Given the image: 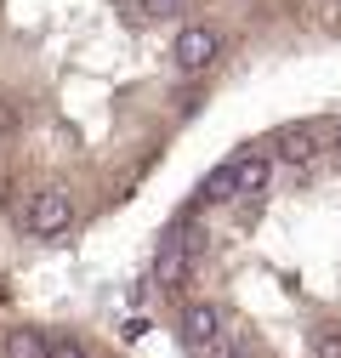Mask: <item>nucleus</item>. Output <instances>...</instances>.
Segmentation results:
<instances>
[{"label": "nucleus", "instance_id": "obj_5", "mask_svg": "<svg viewBox=\"0 0 341 358\" xmlns=\"http://www.w3.org/2000/svg\"><path fill=\"white\" fill-rule=\"evenodd\" d=\"M324 148L330 143L319 137V125H279L273 131V159H284V165H319Z\"/></svg>", "mask_w": 341, "mask_h": 358}, {"label": "nucleus", "instance_id": "obj_8", "mask_svg": "<svg viewBox=\"0 0 341 358\" xmlns=\"http://www.w3.org/2000/svg\"><path fill=\"white\" fill-rule=\"evenodd\" d=\"M199 358H256V347H250V336H245V330H228V324H222V336L210 341Z\"/></svg>", "mask_w": 341, "mask_h": 358}, {"label": "nucleus", "instance_id": "obj_9", "mask_svg": "<svg viewBox=\"0 0 341 358\" xmlns=\"http://www.w3.org/2000/svg\"><path fill=\"white\" fill-rule=\"evenodd\" d=\"M307 358H341V324H319L307 336Z\"/></svg>", "mask_w": 341, "mask_h": 358}, {"label": "nucleus", "instance_id": "obj_1", "mask_svg": "<svg viewBox=\"0 0 341 358\" xmlns=\"http://www.w3.org/2000/svg\"><path fill=\"white\" fill-rule=\"evenodd\" d=\"M74 228V199L63 188H34L29 205H23V234L29 239H57Z\"/></svg>", "mask_w": 341, "mask_h": 358}, {"label": "nucleus", "instance_id": "obj_14", "mask_svg": "<svg viewBox=\"0 0 341 358\" xmlns=\"http://www.w3.org/2000/svg\"><path fill=\"white\" fill-rule=\"evenodd\" d=\"M330 6H335V12H341V0H330Z\"/></svg>", "mask_w": 341, "mask_h": 358}, {"label": "nucleus", "instance_id": "obj_2", "mask_svg": "<svg viewBox=\"0 0 341 358\" xmlns=\"http://www.w3.org/2000/svg\"><path fill=\"white\" fill-rule=\"evenodd\" d=\"M222 57V34L210 29V23H182L177 40H170V63H177L182 74H205V69H217Z\"/></svg>", "mask_w": 341, "mask_h": 358}, {"label": "nucleus", "instance_id": "obj_4", "mask_svg": "<svg viewBox=\"0 0 341 358\" xmlns=\"http://www.w3.org/2000/svg\"><path fill=\"white\" fill-rule=\"evenodd\" d=\"M222 324H228V319H222V307H217V301H188V307L177 313V341L199 358L210 341L222 336Z\"/></svg>", "mask_w": 341, "mask_h": 358}, {"label": "nucleus", "instance_id": "obj_7", "mask_svg": "<svg viewBox=\"0 0 341 358\" xmlns=\"http://www.w3.org/2000/svg\"><path fill=\"white\" fill-rule=\"evenodd\" d=\"M0 358H46V330H34V324L6 330V341H0Z\"/></svg>", "mask_w": 341, "mask_h": 358}, {"label": "nucleus", "instance_id": "obj_10", "mask_svg": "<svg viewBox=\"0 0 341 358\" xmlns=\"http://www.w3.org/2000/svg\"><path fill=\"white\" fill-rule=\"evenodd\" d=\"M46 358H92V347L80 336H57V341H46Z\"/></svg>", "mask_w": 341, "mask_h": 358}, {"label": "nucleus", "instance_id": "obj_6", "mask_svg": "<svg viewBox=\"0 0 341 358\" xmlns=\"http://www.w3.org/2000/svg\"><path fill=\"white\" fill-rule=\"evenodd\" d=\"M228 182H233V199H262L273 188V159L268 154H239L228 165Z\"/></svg>", "mask_w": 341, "mask_h": 358}, {"label": "nucleus", "instance_id": "obj_11", "mask_svg": "<svg viewBox=\"0 0 341 358\" xmlns=\"http://www.w3.org/2000/svg\"><path fill=\"white\" fill-rule=\"evenodd\" d=\"M182 6H188V0H143V12H148V17H177Z\"/></svg>", "mask_w": 341, "mask_h": 358}, {"label": "nucleus", "instance_id": "obj_3", "mask_svg": "<svg viewBox=\"0 0 341 358\" xmlns=\"http://www.w3.org/2000/svg\"><path fill=\"white\" fill-rule=\"evenodd\" d=\"M199 234L194 228H182V234H170L165 245H159V256H154V290H177L188 273H194V262H199Z\"/></svg>", "mask_w": 341, "mask_h": 358}, {"label": "nucleus", "instance_id": "obj_13", "mask_svg": "<svg viewBox=\"0 0 341 358\" xmlns=\"http://www.w3.org/2000/svg\"><path fill=\"white\" fill-rule=\"evenodd\" d=\"M330 148H335V154H341V125H335V137H330Z\"/></svg>", "mask_w": 341, "mask_h": 358}, {"label": "nucleus", "instance_id": "obj_12", "mask_svg": "<svg viewBox=\"0 0 341 358\" xmlns=\"http://www.w3.org/2000/svg\"><path fill=\"white\" fill-rule=\"evenodd\" d=\"M6 137H17V108L0 97V143H6Z\"/></svg>", "mask_w": 341, "mask_h": 358}]
</instances>
